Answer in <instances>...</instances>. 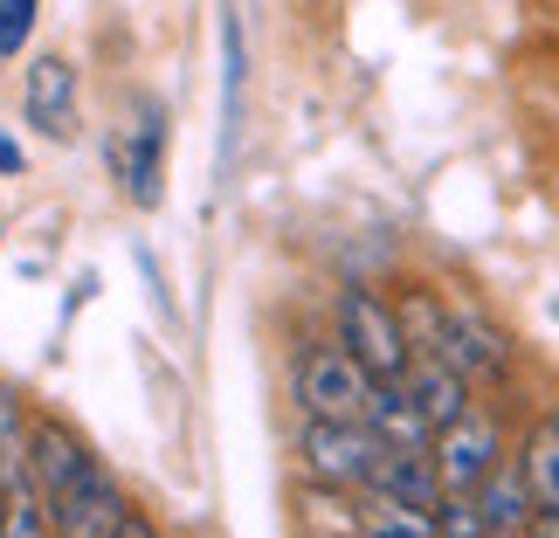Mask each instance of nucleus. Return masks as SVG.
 <instances>
[{"mask_svg": "<svg viewBox=\"0 0 559 538\" xmlns=\"http://www.w3.org/2000/svg\"><path fill=\"white\" fill-rule=\"evenodd\" d=\"M28 463H35V483H41V504H49V531L56 538H111L124 518H132L118 477L62 421H49V415L28 421Z\"/></svg>", "mask_w": 559, "mask_h": 538, "instance_id": "obj_1", "label": "nucleus"}, {"mask_svg": "<svg viewBox=\"0 0 559 538\" xmlns=\"http://www.w3.org/2000/svg\"><path fill=\"white\" fill-rule=\"evenodd\" d=\"M297 463H305V477L325 483V490H373L380 463H386V442L359 415L353 421L305 415V428H297Z\"/></svg>", "mask_w": 559, "mask_h": 538, "instance_id": "obj_2", "label": "nucleus"}, {"mask_svg": "<svg viewBox=\"0 0 559 538\" xmlns=\"http://www.w3.org/2000/svg\"><path fill=\"white\" fill-rule=\"evenodd\" d=\"M0 538H56L28 463V415H21L14 386H0Z\"/></svg>", "mask_w": 559, "mask_h": 538, "instance_id": "obj_3", "label": "nucleus"}, {"mask_svg": "<svg viewBox=\"0 0 559 538\" xmlns=\"http://www.w3.org/2000/svg\"><path fill=\"white\" fill-rule=\"evenodd\" d=\"M367 366H359L346 346H311V352H297L290 366V394L305 415H332V421H353L359 407H367Z\"/></svg>", "mask_w": 559, "mask_h": 538, "instance_id": "obj_4", "label": "nucleus"}, {"mask_svg": "<svg viewBox=\"0 0 559 538\" xmlns=\"http://www.w3.org/2000/svg\"><path fill=\"white\" fill-rule=\"evenodd\" d=\"M428 463H436V477L442 490H463V498H477L484 477L504 463V435H498V421L490 415H456L449 428H436V442H428Z\"/></svg>", "mask_w": 559, "mask_h": 538, "instance_id": "obj_5", "label": "nucleus"}, {"mask_svg": "<svg viewBox=\"0 0 559 538\" xmlns=\"http://www.w3.org/2000/svg\"><path fill=\"white\" fill-rule=\"evenodd\" d=\"M338 346L367 366V380H401V366H407L401 318L386 311L373 290H346V297H338Z\"/></svg>", "mask_w": 559, "mask_h": 538, "instance_id": "obj_6", "label": "nucleus"}, {"mask_svg": "<svg viewBox=\"0 0 559 538\" xmlns=\"http://www.w3.org/2000/svg\"><path fill=\"white\" fill-rule=\"evenodd\" d=\"M401 394H407V407L428 421V435L436 428H449L456 415H469V373L456 359H442V352H407V366H401Z\"/></svg>", "mask_w": 559, "mask_h": 538, "instance_id": "obj_7", "label": "nucleus"}, {"mask_svg": "<svg viewBox=\"0 0 559 538\" xmlns=\"http://www.w3.org/2000/svg\"><path fill=\"white\" fill-rule=\"evenodd\" d=\"M111 166L139 207H159V193H166V111L159 104H145L132 118V132L111 139Z\"/></svg>", "mask_w": 559, "mask_h": 538, "instance_id": "obj_8", "label": "nucleus"}, {"mask_svg": "<svg viewBox=\"0 0 559 538\" xmlns=\"http://www.w3.org/2000/svg\"><path fill=\"white\" fill-rule=\"evenodd\" d=\"M21 111L41 139H76V70L62 56H35L28 76H21Z\"/></svg>", "mask_w": 559, "mask_h": 538, "instance_id": "obj_9", "label": "nucleus"}, {"mask_svg": "<svg viewBox=\"0 0 559 538\" xmlns=\"http://www.w3.org/2000/svg\"><path fill=\"white\" fill-rule=\"evenodd\" d=\"M511 469H519L532 511H552L559 504V415H539L511 449Z\"/></svg>", "mask_w": 559, "mask_h": 538, "instance_id": "obj_10", "label": "nucleus"}, {"mask_svg": "<svg viewBox=\"0 0 559 538\" xmlns=\"http://www.w3.org/2000/svg\"><path fill=\"white\" fill-rule=\"evenodd\" d=\"M449 359H456L469 380H498L511 366V346H504V332L484 325L477 311H449Z\"/></svg>", "mask_w": 559, "mask_h": 538, "instance_id": "obj_11", "label": "nucleus"}, {"mask_svg": "<svg viewBox=\"0 0 559 538\" xmlns=\"http://www.w3.org/2000/svg\"><path fill=\"white\" fill-rule=\"evenodd\" d=\"M477 504H484V518H490V538H525L532 498H525V483H519V469H511V463H498V469L484 477Z\"/></svg>", "mask_w": 559, "mask_h": 538, "instance_id": "obj_12", "label": "nucleus"}, {"mask_svg": "<svg viewBox=\"0 0 559 538\" xmlns=\"http://www.w3.org/2000/svg\"><path fill=\"white\" fill-rule=\"evenodd\" d=\"M436 538H490L484 504L463 498V490H442V504H436Z\"/></svg>", "mask_w": 559, "mask_h": 538, "instance_id": "obj_13", "label": "nucleus"}, {"mask_svg": "<svg viewBox=\"0 0 559 538\" xmlns=\"http://www.w3.org/2000/svg\"><path fill=\"white\" fill-rule=\"evenodd\" d=\"M35 8H41V0H0V62L28 49V35H35Z\"/></svg>", "mask_w": 559, "mask_h": 538, "instance_id": "obj_14", "label": "nucleus"}, {"mask_svg": "<svg viewBox=\"0 0 559 538\" xmlns=\"http://www.w3.org/2000/svg\"><path fill=\"white\" fill-rule=\"evenodd\" d=\"M222 56H228V104H222V118H228V139H235V118H242V28H235V21H222Z\"/></svg>", "mask_w": 559, "mask_h": 538, "instance_id": "obj_15", "label": "nucleus"}, {"mask_svg": "<svg viewBox=\"0 0 559 538\" xmlns=\"http://www.w3.org/2000/svg\"><path fill=\"white\" fill-rule=\"evenodd\" d=\"M525 538H559V504H552V511H532V525H525Z\"/></svg>", "mask_w": 559, "mask_h": 538, "instance_id": "obj_16", "label": "nucleus"}, {"mask_svg": "<svg viewBox=\"0 0 559 538\" xmlns=\"http://www.w3.org/2000/svg\"><path fill=\"white\" fill-rule=\"evenodd\" d=\"M8 174H21V145L0 132V180H8Z\"/></svg>", "mask_w": 559, "mask_h": 538, "instance_id": "obj_17", "label": "nucleus"}, {"mask_svg": "<svg viewBox=\"0 0 559 538\" xmlns=\"http://www.w3.org/2000/svg\"><path fill=\"white\" fill-rule=\"evenodd\" d=\"M111 538H159V531H153V525H145V518H139V511H132V518H124V525H118Z\"/></svg>", "mask_w": 559, "mask_h": 538, "instance_id": "obj_18", "label": "nucleus"}]
</instances>
